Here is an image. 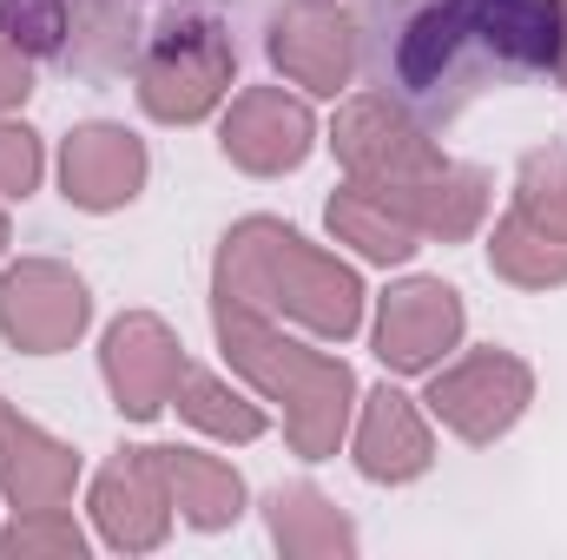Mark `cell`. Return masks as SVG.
I'll use <instances>...</instances> for the list:
<instances>
[{"instance_id": "obj_1", "label": "cell", "mask_w": 567, "mask_h": 560, "mask_svg": "<svg viewBox=\"0 0 567 560\" xmlns=\"http://www.w3.org/2000/svg\"><path fill=\"white\" fill-rule=\"evenodd\" d=\"M561 27V0H370L357 73L423 133H442L495 86L555 80Z\"/></svg>"}, {"instance_id": "obj_2", "label": "cell", "mask_w": 567, "mask_h": 560, "mask_svg": "<svg viewBox=\"0 0 567 560\" xmlns=\"http://www.w3.org/2000/svg\"><path fill=\"white\" fill-rule=\"evenodd\" d=\"M218 297H238L265 317H290L323 343H343L363 330V278L278 218H245L225 231Z\"/></svg>"}, {"instance_id": "obj_3", "label": "cell", "mask_w": 567, "mask_h": 560, "mask_svg": "<svg viewBox=\"0 0 567 560\" xmlns=\"http://www.w3.org/2000/svg\"><path fill=\"white\" fill-rule=\"evenodd\" d=\"M212 323H218V343H225V363L258 390L284 403V435L303 462H323L337 455L350 409H357V376L343 356H323V350H303L290 343L278 323L238 297H218L212 290Z\"/></svg>"}, {"instance_id": "obj_4", "label": "cell", "mask_w": 567, "mask_h": 560, "mask_svg": "<svg viewBox=\"0 0 567 560\" xmlns=\"http://www.w3.org/2000/svg\"><path fill=\"white\" fill-rule=\"evenodd\" d=\"M133 73H140V106L158 126H192L231 93L238 53L218 20L185 13V20H165L158 33H145Z\"/></svg>"}, {"instance_id": "obj_5", "label": "cell", "mask_w": 567, "mask_h": 560, "mask_svg": "<svg viewBox=\"0 0 567 560\" xmlns=\"http://www.w3.org/2000/svg\"><path fill=\"white\" fill-rule=\"evenodd\" d=\"M528 403H535V370L515 350H468L449 370L435 363L429 370V396H423L429 416L449 435L475 442V448L502 442L515 422L528 416Z\"/></svg>"}, {"instance_id": "obj_6", "label": "cell", "mask_w": 567, "mask_h": 560, "mask_svg": "<svg viewBox=\"0 0 567 560\" xmlns=\"http://www.w3.org/2000/svg\"><path fill=\"white\" fill-rule=\"evenodd\" d=\"M330 152L343 158V172H350L357 185H377V191H403V185L429 178V172L449 158V152L429 139L403 106H390L383 93H363V100H350V106L337 113Z\"/></svg>"}, {"instance_id": "obj_7", "label": "cell", "mask_w": 567, "mask_h": 560, "mask_svg": "<svg viewBox=\"0 0 567 560\" xmlns=\"http://www.w3.org/2000/svg\"><path fill=\"white\" fill-rule=\"evenodd\" d=\"M93 323V297L53 258H20L13 271H0V336L27 356H60L86 336Z\"/></svg>"}, {"instance_id": "obj_8", "label": "cell", "mask_w": 567, "mask_h": 560, "mask_svg": "<svg viewBox=\"0 0 567 560\" xmlns=\"http://www.w3.org/2000/svg\"><path fill=\"white\" fill-rule=\"evenodd\" d=\"M468 330V310H462V290L442 278H403L383 290L377 303V356L390 376H429Z\"/></svg>"}, {"instance_id": "obj_9", "label": "cell", "mask_w": 567, "mask_h": 560, "mask_svg": "<svg viewBox=\"0 0 567 560\" xmlns=\"http://www.w3.org/2000/svg\"><path fill=\"white\" fill-rule=\"evenodd\" d=\"M100 370H106L113 409H120L126 422H152L165 403H172V390H178V376H185L192 363H185V343L165 330V317L126 310V317L106 330Z\"/></svg>"}, {"instance_id": "obj_10", "label": "cell", "mask_w": 567, "mask_h": 560, "mask_svg": "<svg viewBox=\"0 0 567 560\" xmlns=\"http://www.w3.org/2000/svg\"><path fill=\"white\" fill-rule=\"evenodd\" d=\"M271 66L290 86H303V93H323V100L343 93L350 73L363 66L357 13H343L330 0H290L271 20Z\"/></svg>"}, {"instance_id": "obj_11", "label": "cell", "mask_w": 567, "mask_h": 560, "mask_svg": "<svg viewBox=\"0 0 567 560\" xmlns=\"http://www.w3.org/2000/svg\"><path fill=\"white\" fill-rule=\"evenodd\" d=\"M310 145H317V120H310V106H303L297 93H284V86H245V93L231 100L225 126H218V152H225L238 172H251V178H284V172H297V165L310 158Z\"/></svg>"}, {"instance_id": "obj_12", "label": "cell", "mask_w": 567, "mask_h": 560, "mask_svg": "<svg viewBox=\"0 0 567 560\" xmlns=\"http://www.w3.org/2000/svg\"><path fill=\"white\" fill-rule=\"evenodd\" d=\"M93 521L100 541L120 554H145L172 535V488L158 468V448H120L93 481Z\"/></svg>"}, {"instance_id": "obj_13", "label": "cell", "mask_w": 567, "mask_h": 560, "mask_svg": "<svg viewBox=\"0 0 567 560\" xmlns=\"http://www.w3.org/2000/svg\"><path fill=\"white\" fill-rule=\"evenodd\" d=\"M145 172H152L145 139L126 133V126H113V120H86L60 145V191L80 211H120V205H133L145 191Z\"/></svg>"}, {"instance_id": "obj_14", "label": "cell", "mask_w": 567, "mask_h": 560, "mask_svg": "<svg viewBox=\"0 0 567 560\" xmlns=\"http://www.w3.org/2000/svg\"><path fill=\"white\" fill-rule=\"evenodd\" d=\"M357 475L363 481H390V488H403V481H416L429 475V462H435V442H429V416L396 390V383H377L370 396H363V416H357Z\"/></svg>"}, {"instance_id": "obj_15", "label": "cell", "mask_w": 567, "mask_h": 560, "mask_svg": "<svg viewBox=\"0 0 567 560\" xmlns=\"http://www.w3.org/2000/svg\"><path fill=\"white\" fill-rule=\"evenodd\" d=\"M0 488L13 508H66L80 488V455L66 442H53L40 422L13 416L0 428Z\"/></svg>"}, {"instance_id": "obj_16", "label": "cell", "mask_w": 567, "mask_h": 560, "mask_svg": "<svg viewBox=\"0 0 567 560\" xmlns=\"http://www.w3.org/2000/svg\"><path fill=\"white\" fill-rule=\"evenodd\" d=\"M158 468H165L172 508H178L192 528L218 535V528H231V521L245 515V481H238V468H231L225 455H205V448H158Z\"/></svg>"}, {"instance_id": "obj_17", "label": "cell", "mask_w": 567, "mask_h": 560, "mask_svg": "<svg viewBox=\"0 0 567 560\" xmlns=\"http://www.w3.org/2000/svg\"><path fill=\"white\" fill-rule=\"evenodd\" d=\"M330 231H337V245H350L357 258H370V265H410L416 258V225L377 191V185H343L337 198H330Z\"/></svg>"}, {"instance_id": "obj_18", "label": "cell", "mask_w": 567, "mask_h": 560, "mask_svg": "<svg viewBox=\"0 0 567 560\" xmlns=\"http://www.w3.org/2000/svg\"><path fill=\"white\" fill-rule=\"evenodd\" d=\"M488 271L522 290H555V283H567V238L542 231L535 218H522L508 205V218L488 231Z\"/></svg>"}, {"instance_id": "obj_19", "label": "cell", "mask_w": 567, "mask_h": 560, "mask_svg": "<svg viewBox=\"0 0 567 560\" xmlns=\"http://www.w3.org/2000/svg\"><path fill=\"white\" fill-rule=\"evenodd\" d=\"M271 541H278L284 554H357V528L317 495V488H278L271 501Z\"/></svg>"}, {"instance_id": "obj_20", "label": "cell", "mask_w": 567, "mask_h": 560, "mask_svg": "<svg viewBox=\"0 0 567 560\" xmlns=\"http://www.w3.org/2000/svg\"><path fill=\"white\" fill-rule=\"evenodd\" d=\"M172 403H178V416L192 422V428H205V435H218V442H258V435H265V409L245 403V396H238L225 376H212V370H185L178 390H172Z\"/></svg>"}, {"instance_id": "obj_21", "label": "cell", "mask_w": 567, "mask_h": 560, "mask_svg": "<svg viewBox=\"0 0 567 560\" xmlns=\"http://www.w3.org/2000/svg\"><path fill=\"white\" fill-rule=\"evenodd\" d=\"M515 211L567 238V145H535L515 172Z\"/></svg>"}, {"instance_id": "obj_22", "label": "cell", "mask_w": 567, "mask_h": 560, "mask_svg": "<svg viewBox=\"0 0 567 560\" xmlns=\"http://www.w3.org/2000/svg\"><path fill=\"white\" fill-rule=\"evenodd\" d=\"M0 33H7L27 60H53V53H66L73 0H0Z\"/></svg>"}, {"instance_id": "obj_23", "label": "cell", "mask_w": 567, "mask_h": 560, "mask_svg": "<svg viewBox=\"0 0 567 560\" xmlns=\"http://www.w3.org/2000/svg\"><path fill=\"white\" fill-rule=\"evenodd\" d=\"M0 554H66L80 560L86 554V535L73 528V515L66 508H20V521L0 535Z\"/></svg>"}, {"instance_id": "obj_24", "label": "cell", "mask_w": 567, "mask_h": 560, "mask_svg": "<svg viewBox=\"0 0 567 560\" xmlns=\"http://www.w3.org/2000/svg\"><path fill=\"white\" fill-rule=\"evenodd\" d=\"M40 172H47V152H40V139L0 113V198H27V191L40 185Z\"/></svg>"}, {"instance_id": "obj_25", "label": "cell", "mask_w": 567, "mask_h": 560, "mask_svg": "<svg viewBox=\"0 0 567 560\" xmlns=\"http://www.w3.org/2000/svg\"><path fill=\"white\" fill-rule=\"evenodd\" d=\"M27 93H33V60L0 33V113H13V106H27Z\"/></svg>"}, {"instance_id": "obj_26", "label": "cell", "mask_w": 567, "mask_h": 560, "mask_svg": "<svg viewBox=\"0 0 567 560\" xmlns=\"http://www.w3.org/2000/svg\"><path fill=\"white\" fill-rule=\"evenodd\" d=\"M561 20H567V0H561ZM555 80L567 86V27H561V66H555Z\"/></svg>"}, {"instance_id": "obj_27", "label": "cell", "mask_w": 567, "mask_h": 560, "mask_svg": "<svg viewBox=\"0 0 567 560\" xmlns=\"http://www.w3.org/2000/svg\"><path fill=\"white\" fill-rule=\"evenodd\" d=\"M0 251H7V211H0Z\"/></svg>"}, {"instance_id": "obj_28", "label": "cell", "mask_w": 567, "mask_h": 560, "mask_svg": "<svg viewBox=\"0 0 567 560\" xmlns=\"http://www.w3.org/2000/svg\"><path fill=\"white\" fill-rule=\"evenodd\" d=\"M0 428H7V403H0Z\"/></svg>"}]
</instances>
